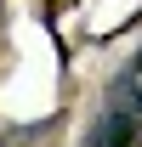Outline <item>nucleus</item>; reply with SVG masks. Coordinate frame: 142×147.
<instances>
[{
  "label": "nucleus",
  "instance_id": "nucleus-1",
  "mask_svg": "<svg viewBox=\"0 0 142 147\" xmlns=\"http://www.w3.org/2000/svg\"><path fill=\"white\" fill-rule=\"evenodd\" d=\"M97 125H102V147H142V113L114 108L108 119H97Z\"/></svg>",
  "mask_w": 142,
  "mask_h": 147
},
{
  "label": "nucleus",
  "instance_id": "nucleus-2",
  "mask_svg": "<svg viewBox=\"0 0 142 147\" xmlns=\"http://www.w3.org/2000/svg\"><path fill=\"white\" fill-rule=\"evenodd\" d=\"M114 108H131V113H142V51L131 57V68L114 79Z\"/></svg>",
  "mask_w": 142,
  "mask_h": 147
},
{
  "label": "nucleus",
  "instance_id": "nucleus-3",
  "mask_svg": "<svg viewBox=\"0 0 142 147\" xmlns=\"http://www.w3.org/2000/svg\"><path fill=\"white\" fill-rule=\"evenodd\" d=\"M85 147H102V125H97V130H91V142H85Z\"/></svg>",
  "mask_w": 142,
  "mask_h": 147
}]
</instances>
